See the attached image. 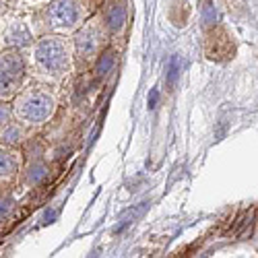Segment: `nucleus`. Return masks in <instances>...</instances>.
<instances>
[{"instance_id": "18", "label": "nucleus", "mask_w": 258, "mask_h": 258, "mask_svg": "<svg viewBox=\"0 0 258 258\" xmlns=\"http://www.w3.org/2000/svg\"><path fill=\"white\" fill-rule=\"evenodd\" d=\"M3 3H5V0H0V5H3Z\"/></svg>"}, {"instance_id": "3", "label": "nucleus", "mask_w": 258, "mask_h": 258, "mask_svg": "<svg viewBox=\"0 0 258 258\" xmlns=\"http://www.w3.org/2000/svg\"><path fill=\"white\" fill-rule=\"evenodd\" d=\"M81 0H52L46 9V27L52 31H73L83 21Z\"/></svg>"}, {"instance_id": "14", "label": "nucleus", "mask_w": 258, "mask_h": 258, "mask_svg": "<svg viewBox=\"0 0 258 258\" xmlns=\"http://www.w3.org/2000/svg\"><path fill=\"white\" fill-rule=\"evenodd\" d=\"M215 19H217V15H215V7L211 0H205V5H203V21H205V25L211 27L215 25Z\"/></svg>"}, {"instance_id": "1", "label": "nucleus", "mask_w": 258, "mask_h": 258, "mask_svg": "<svg viewBox=\"0 0 258 258\" xmlns=\"http://www.w3.org/2000/svg\"><path fill=\"white\" fill-rule=\"evenodd\" d=\"M35 75L48 81H60L71 69V48L62 37H41L31 54Z\"/></svg>"}, {"instance_id": "4", "label": "nucleus", "mask_w": 258, "mask_h": 258, "mask_svg": "<svg viewBox=\"0 0 258 258\" xmlns=\"http://www.w3.org/2000/svg\"><path fill=\"white\" fill-rule=\"evenodd\" d=\"M25 75V62L19 50H7L0 54V99H9L21 87Z\"/></svg>"}, {"instance_id": "10", "label": "nucleus", "mask_w": 258, "mask_h": 258, "mask_svg": "<svg viewBox=\"0 0 258 258\" xmlns=\"http://www.w3.org/2000/svg\"><path fill=\"white\" fill-rule=\"evenodd\" d=\"M19 169V159L15 153L9 151H0V178H9Z\"/></svg>"}, {"instance_id": "2", "label": "nucleus", "mask_w": 258, "mask_h": 258, "mask_svg": "<svg viewBox=\"0 0 258 258\" xmlns=\"http://www.w3.org/2000/svg\"><path fill=\"white\" fill-rule=\"evenodd\" d=\"M54 97L41 87H29L15 101V116L25 124H44L54 114Z\"/></svg>"}, {"instance_id": "17", "label": "nucleus", "mask_w": 258, "mask_h": 258, "mask_svg": "<svg viewBox=\"0 0 258 258\" xmlns=\"http://www.w3.org/2000/svg\"><path fill=\"white\" fill-rule=\"evenodd\" d=\"M157 99H159V91L151 89V93H149V110H153V107L157 105Z\"/></svg>"}, {"instance_id": "12", "label": "nucleus", "mask_w": 258, "mask_h": 258, "mask_svg": "<svg viewBox=\"0 0 258 258\" xmlns=\"http://www.w3.org/2000/svg\"><path fill=\"white\" fill-rule=\"evenodd\" d=\"M46 174H48V167H46L44 163H33V165L29 167V171H27V182H29L31 186H37L41 180L46 178Z\"/></svg>"}, {"instance_id": "13", "label": "nucleus", "mask_w": 258, "mask_h": 258, "mask_svg": "<svg viewBox=\"0 0 258 258\" xmlns=\"http://www.w3.org/2000/svg\"><path fill=\"white\" fill-rule=\"evenodd\" d=\"M178 77H180V58L174 56V58H171V62H169V71H167V87L169 89L176 85Z\"/></svg>"}, {"instance_id": "15", "label": "nucleus", "mask_w": 258, "mask_h": 258, "mask_svg": "<svg viewBox=\"0 0 258 258\" xmlns=\"http://www.w3.org/2000/svg\"><path fill=\"white\" fill-rule=\"evenodd\" d=\"M11 116H13L11 105H7V103L0 101V126H5V124L11 120Z\"/></svg>"}, {"instance_id": "16", "label": "nucleus", "mask_w": 258, "mask_h": 258, "mask_svg": "<svg viewBox=\"0 0 258 258\" xmlns=\"http://www.w3.org/2000/svg\"><path fill=\"white\" fill-rule=\"evenodd\" d=\"M13 211V201L11 199H0V219H5Z\"/></svg>"}, {"instance_id": "9", "label": "nucleus", "mask_w": 258, "mask_h": 258, "mask_svg": "<svg viewBox=\"0 0 258 258\" xmlns=\"http://www.w3.org/2000/svg\"><path fill=\"white\" fill-rule=\"evenodd\" d=\"M105 23H107V27H110L112 31H120V29L124 27V23H126V9H124L120 3L112 5L110 11H107Z\"/></svg>"}, {"instance_id": "8", "label": "nucleus", "mask_w": 258, "mask_h": 258, "mask_svg": "<svg viewBox=\"0 0 258 258\" xmlns=\"http://www.w3.org/2000/svg\"><path fill=\"white\" fill-rule=\"evenodd\" d=\"M23 139V128L17 126L15 122H7L0 131V143L7 145V147H17Z\"/></svg>"}, {"instance_id": "11", "label": "nucleus", "mask_w": 258, "mask_h": 258, "mask_svg": "<svg viewBox=\"0 0 258 258\" xmlns=\"http://www.w3.org/2000/svg\"><path fill=\"white\" fill-rule=\"evenodd\" d=\"M114 64H116V54L114 52H103L99 56V62H97V75L105 77L107 73L114 69Z\"/></svg>"}, {"instance_id": "5", "label": "nucleus", "mask_w": 258, "mask_h": 258, "mask_svg": "<svg viewBox=\"0 0 258 258\" xmlns=\"http://www.w3.org/2000/svg\"><path fill=\"white\" fill-rule=\"evenodd\" d=\"M101 41H103V31H101V27H99L97 23H91V25H87V27H83V29L77 33V37H75L77 56L89 60L91 56L97 54Z\"/></svg>"}, {"instance_id": "7", "label": "nucleus", "mask_w": 258, "mask_h": 258, "mask_svg": "<svg viewBox=\"0 0 258 258\" xmlns=\"http://www.w3.org/2000/svg\"><path fill=\"white\" fill-rule=\"evenodd\" d=\"M3 37H5V44H7V46H13V48H17V46H27L29 41H31L29 29L25 27V23H21V21H17V19H11L9 23H7Z\"/></svg>"}, {"instance_id": "6", "label": "nucleus", "mask_w": 258, "mask_h": 258, "mask_svg": "<svg viewBox=\"0 0 258 258\" xmlns=\"http://www.w3.org/2000/svg\"><path fill=\"white\" fill-rule=\"evenodd\" d=\"M233 41L227 35L225 29H215L209 33L207 37V56L211 60H217V62H225L229 58H233Z\"/></svg>"}]
</instances>
